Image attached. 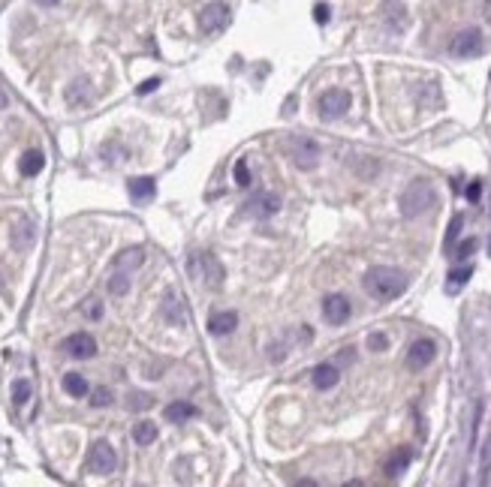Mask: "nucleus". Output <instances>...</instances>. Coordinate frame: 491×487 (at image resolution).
I'll return each mask as SVG.
<instances>
[{
	"instance_id": "6ab92c4d",
	"label": "nucleus",
	"mask_w": 491,
	"mask_h": 487,
	"mask_svg": "<svg viewBox=\"0 0 491 487\" xmlns=\"http://www.w3.org/2000/svg\"><path fill=\"white\" fill-rule=\"evenodd\" d=\"M145 262V250L142 247H130V250H124V253H118L115 256V271H136Z\"/></svg>"
},
{
	"instance_id": "4468645a",
	"label": "nucleus",
	"mask_w": 491,
	"mask_h": 487,
	"mask_svg": "<svg viewBox=\"0 0 491 487\" xmlns=\"http://www.w3.org/2000/svg\"><path fill=\"white\" fill-rule=\"evenodd\" d=\"M311 379H313V388L317 391H329V388H335L338 385V379H341V370H338V364H317L313 367V373H311Z\"/></svg>"
},
{
	"instance_id": "9b49d317",
	"label": "nucleus",
	"mask_w": 491,
	"mask_h": 487,
	"mask_svg": "<svg viewBox=\"0 0 491 487\" xmlns=\"http://www.w3.org/2000/svg\"><path fill=\"white\" fill-rule=\"evenodd\" d=\"M60 349H64L70 358H94L97 355V340L91 334H85V331H79V334H70Z\"/></svg>"
},
{
	"instance_id": "aec40b11",
	"label": "nucleus",
	"mask_w": 491,
	"mask_h": 487,
	"mask_svg": "<svg viewBox=\"0 0 491 487\" xmlns=\"http://www.w3.org/2000/svg\"><path fill=\"white\" fill-rule=\"evenodd\" d=\"M410 460H413V452H410V448H398V452L386 460V476H389V478H398L401 472L410 466Z\"/></svg>"
},
{
	"instance_id": "5701e85b",
	"label": "nucleus",
	"mask_w": 491,
	"mask_h": 487,
	"mask_svg": "<svg viewBox=\"0 0 491 487\" xmlns=\"http://www.w3.org/2000/svg\"><path fill=\"white\" fill-rule=\"evenodd\" d=\"M133 439H136V445H151L157 439V425L154 421H139L133 427Z\"/></svg>"
},
{
	"instance_id": "39448f33",
	"label": "nucleus",
	"mask_w": 491,
	"mask_h": 487,
	"mask_svg": "<svg viewBox=\"0 0 491 487\" xmlns=\"http://www.w3.org/2000/svg\"><path fill=\"white\" fill-rule=\"evenodd\" d=\"M350 106H352V97H350V91H325V94H320V99H317V109H320V118L323 121H338V118H344V114L350 111Z\"/></svg>"
},
{
	"instance_id": "a211bd4d",
	"label": "nucleus",
	"mask_w": 491,
	"mask_h": 487,
	"mask_svg": "<svg viewBox=\"0 0 491 487\" xmlns=\"http://www.w3.org/2000/svg\"><path fill=\"white\" fill-rule=\"evenodd\" d=\"M163 415H166V421H172V425H184V421H190L196 415V406L187 403V400H175L163 409Z\"/></svg>"
},
{
	"instance_id": "0eeeda50",
	"label": "nucleus",
	"mask_w": 491,
	"mask_h": 487,
	"mask_svg": "<svg viewBox=\"0 0 491 487\" xmlns=\"http://www.w3.org/2000/svg\"><path fill=\"white\" fill-rule=\"evenodd\" d=\"M230 18H232V12H230V6H226V4H208L203 12H199V31L214 36V33L226 31Z\"/></svg>"
},
{
	"instance_id": "1a4fd4ad",
	"label": "nucleus",
	"mask_w": 491,
	"mask_h": 487,
	"mask_svg": "<svg viewBox=\"0 0 491 487\" xmlns=\"http://www.w3.org/2000/svg\"><path fill=\"white\" fill-rule=\"evenodd\" d=\"M244 208L254 214V217H259V220H269V217H274V214L281 211V196L271 193V190H259V193L250 199Z\"/></svg>"
},
{
	"instance_id": "393cba45",
	"label": "nucleus",
	"mask_w": 491,
	"mask_h": 487,
	"mask_svg": "<svg viewBox=\"0 0 491 487\" xmlns=\"http://www.w3.org/2000/svg\"><path fill=\"white\" fill-rule=\"evenodd\" d=\"M473 277V268L470 265H464V268H455V271H452L449 274V283H446V292H452V295H455L464 283H468V280Z\"/></svg>"
},
{
	"instance_id": "58836bf2",
	"label": "nucleus",
	"mask_w": 491,
	"mask_h": 487,
	"mask_svg": "<svg viewBox=\"0 0 491 487\" xmlns=\"http://www.w3.org/2000/svg\"><path fill=\"white\" fill-rule=\"evenodd\" d=\"M36 4H40V6H58L60 0H36Z\"/></svg>"
},
{
	"instance_id": "f03ea898",
	"label": "nucleus",
	"mask_w": 491,
	"mask_h": 487,
	"mask_svg": "<svg viewBox=\"0 0 491 487\" xmlns=\"http://www.w3.org/2000/svg\"><path fill=\"white\" fill-rule=\"evenodd\" d=\"M437 204V193L434 187L428 181H413L404 193H401V214L407 217V220H416V217H422L425 211H431Z\"/></svg>"
},
{
	"instance_id": "4c0bfd02",
	"label": "nucleus",
	"mask_w": 491,
	"mask_h": 487,
	"mask_svg": "<svg viewBox=\"0 0 491 487\" xmlns=\"http://www.w3.org/2000/svg\"><path fill=\"white\" fill-rule=\"evenodd\" d=\"M488 464H491V439H488V445H485V457H482V469H488Z\"/></svg>"
},
{
	"instance_id": "f3484780",
	"label": "nucleus",
	"mask_w": 491,
	"mask_h": 487,
	"mask_svg": "<svg viewBox=\"0 0 491 487\" xmlns=\"http://www.w3.org/2000/svg\"><path fill=\"white\" fill-rule=\"evenodd\" d=\"M43 165H45V153L43 151H24V157L18 160V172L24 177H36L43 172Z\"/></svg>"
},
{
	"instance_id": "473e14b6",
	"label": "nucleus",
	"mask_w": 491,
	"mask_h": 487,
	"mask_svg": "<svg viewBox=\"0 0 491 487\" xmlns=\"http://www.w3.org/2000/svg\"><path fill=\"white\" fill-rule=\"evenodd\" d=\"M368 349L371 352H386L389 349V337L386 334H371L368 337Z\"/></svg>"
},
{
	"instance_id": "9d476101",
	"label": "nucleus",
	"mask_w": 491,
	"mask_h": 487,
	"mask_svg": "<svg viewBox=\"0 0 491 487\" xmlns=\"http://www.w3.org/2000/svg\"><path fill=\"white\" fill-rule=\"evenodd\" d=\"M434 355H437V346H434V340H428V337H422V340H416L407 349V367L410 370H425L428 364L434 361Z\"/></svg>"
},
{
	"instance_id": "2f4dec72",
	"label": "nucleus",
	"mask_w": 491,
	"mask_h": 487,
	"mask_svg": "<svg viewBox=\"0 0 491 487\" xmlns=\"http://www.w3.org/2000/svg\"><path fill=\"white\" fill-rule=\"evenodd\" d=\"M476 247H480V241H476V238L461 241V244H458V250H455V259H468V256H470Z\"/></svg>"
},
{
	"instance_id": "2eb2a0df",
	"label": "nucleus",
	"mask_w": 491,
	"mask_h": 487,
	"mask_svg": "<svg viewBox=\"0 0 491 487\" xmlns=\"http://www.w3.org/2000/svg\"><path fill=\"white\" fill-rule=\"evenodd\" d=\"M235 325H238V316L232 313V310H223V313H214L211 319H208V331L214 337H223V334H232L235 331Z\"/></svg>"
},
{
	"instance_id": "423d86ee",
	"label": "nucleus",
	"mask_w": 491,
	"mask_h": 487,
	"mask_svg": "<svg viewBox=\"0 0 491 487\" xmlns=\"http://www.w3.org/2000/svg\"><path fill=\"white\" fill-rule=\"evenodd\" d=\"M87 469H91L94 476H112V472L118 469V454L106 439L94 442L91 454H87Z\"/></svg>"
},
{
	"instance_id": "c756f323",
	"label": "nucleus",
	"mask_w": 491,
	"mask_h": 487,
	"mask_svg": "<svg viewBox=\"0 0 491 487\" xmlns=\"http://www.w3.org/2000/svg\"><path fill=\"white\" fill-rule=\"evenodd\" d=\"M109 403H112V391H109V388H94V391H91V406L103 409V406H109Z\"/></svg>"
},
{
	"instance_id": "4be33fe9",
	"label": "nucleus",
	"mask_w": 491,
	"mask_h": 487,
	"mask_svg": "<svg viewBox=\"0 0 491 487\" xmlns=\"http://www.w3.org/2000/svg\"><path fill=\"white\" fill-rule=\"evenodd\" d=\"M33 238H36V229H33V223L31 220H21L18 223V229L12 232V244H16L18 250H28L31 244H33Z\"/></svg>"
},
{
	"instance_id": "6e6552de",
	"label": "nucleus",
	"mask_w": 491,
	"mask_h": 487,
	"mask_svg": "<svg viewBox=\"0 0 491 487\" xmlns=\"http://www.w3.org/2000/svg\"><path fill=\"white\" fill-rule=\"evenodd\" d=\"M289 157L296 160L298 169H317V163H320V148L317 142H311V138H289Z\"/></svg>"
},
{
	"instance_id": "c9c22d12",
	"label": "nucleus",
	"mask_w": 491,
	"mask_h": 487,
	"mask_svg": "<svg viewBox=\"0 0 491 487\" xmlns=\"http://www.w3.org/2000/svg\"><path fill=\"white\" fill-rule=\"evenodd\" d=\"M480 193H482V181H470V187H468V193H464V196H468L470 202H480Z\"/></svg>"
},
{
	"instance_id": "dca6fc26",
	"label": "nucleus",
	"mask_w": 491,
	"mask_h": 487,
	"mask_svg": "<svg viewBox=\"0 0 491 487\" xmlns=\"http://www.w3.org/2000/svg\"><path fill=\"white\" fill-rule=\"evenodd\" d=\"M383 12H386V24L392 28V33H401L407 28V9H404L401 0H389Z\"/></svg>"
},
{
	"instance_id": "bb28decb",
	"label": "nucleus",
	"mask_w": 491,
	"mask_h": 487,
	"mask_svg": "<svg viewBox=\"0 0 491 487\" xmlns=\"http://www.w3.org/2000/svg\"><path fill=\"white\" fill-rule=\"evenodd\" d=\"M31 382L28 379H18L16 382V385H12V400H16V406H24V403H28L31 400Z\"/></svg>"
},
{
	"instance_id": "7c9ffc66",
	"label": "nucleus",
	"mask_w": 491,
	"mask_h": 487,
	"mask_svg": "<svg viewBox=\"0 0 491 487\" xmlns=\"http://www.w3.org/2000/svg\"><path fill=\"white\" fill-rule=\"evenodd\" d=\"M235 184L238 187H250V172H247V160L235 163Z\"/></svg>"
},
{
	"instance_id": "cd10ccee",
	"label": "nucleus",
	"mask_w": 491,
	"mask_h": 487,
	"mask_svg": "<svg viewBox=\"0 0 491 487\" xmlns=\"http://www.w3.org/2000/svg\"><path fill=\"white\" fill-rule=\"evenodd\" d=\"M127 406H130V409H151V406H154V397L145 394V391H133L130 400H127Z\"/></svg>"
},
{
	"instance_id": "412c9836",
	"label": "nucleus",
	"mask_w": 491,
	"mask_h": 487,
	"mask_svg": "<svg viewBox=\"0 0 491 487\" xmlns=\"http://www.w3.org/2000/svg\"><path fill=\"white\" fill-rule=\"evenodd\" d=\"M163 316H166V322L172 325H184L187 322V313H184V304L175 298V292H166V304H163Z\"/></svg>"
},
{
	"instance_id": "b1692460",
	"label": "nucleus",
	"mask_w": 491,
	"mask_h": 487,
	"mask_svg": "<svg viewBox=\"0 0 491 487\" xmlns=\"http://www.w3.org/2000/svg\"><path fill=\"white\" fill-rule=\"evenodd\" d=\"M64 391L70 397H85L87 394V379L82 373H67L64 376Z\"/></svg>"
},
{
	"instance_id": "72a5a7b5",
	"label": "nucleus",
	"mask_w": 491,
	"mask_h": 487,
	"mask_svg": "<svg viewBox=\"0 0 491 487\" xmlns=\"http://www.w3.org/2000/svg\"><path fill=\"white\" fill-rule=\"evenodd\" d=\"M329 18H332L329 4H317V6H313V21H317V24H329Z\"/></svg>"
},
{
	"instance_id": "f8f14e48",
	"label": "nucleus",
	"mask_w": 491,
	"mask_h": 487,
	"mask_svg": "<svg viewBox=\"0 0 491 487\" xmlns=\"http://www.w3.org/2000/svg\"><path fill=\"white\" fill-rule=\"evenodd\" d=\"M323 316L329 325H344L350 319V301L344 295H329V298L323 301Z\"/></svg>"
},
{
	"instance_id": "a878e982",
	"label": "nucleus",
	"mask_w": 491,
	"mask_h": 487,
	"mask_svg": "<svg viewBox=\"0 0 491 487\" xmlns=\"http://www.w3.org/2000/svg\"><path fill=\"white\" fill-rule=\"evenodd\" d=\"M109 292L112 295H127L130 292V274L127 271H115L109 277Z\"/></svg>"
},
{
	"instance_id": "c85d7f7f",
	"label": "nucleus",
	"mask_w": 491,
	"mask_h": 487,
	"mask_svg": "<svg viewBox=\"0 0 491 487\" xmlns=\"http://www.w3.org/2000/svg\"><path fill=\"white\" fill-rule=\"evenodd\" d=\"M461 226H464V217L461 214H455L452 217V223H449V232H446V250L455 244V238H458V232H461Z\"/></svg>"
},
{
	"instance_id": "ea45409f",
	"label": "nucleus",
	"mask_w": 491,
	"mask_h": 487,
	"mask_svg": "<svg viewBox=\"0 0 491 487\" xmlns=\"http://www.w3.org/2000/svg\"><path fill=\"white\" fill-rule=\"evenodd\" d=\"M6 102H9V99H6V94H0V109H6Z\"/></svg>"
},
{
	"instance_id": "f704fd0d",
	"label": "nucleus",
	"mask_w": 491,
	"mask_h": 487,
	"mask_svg": "<svg viewBox=\"0 0 491 487\" xmlns=\"http://www.w3.org/2000/svg\"><path fill=\"white\" fill-rule=\"evenodd\" d=\"M157 87H160V79H148V82H142L139 87H136V94L145 97V94H151V91H157Z\"/></svg>"
},
{
	"instance_id": "e433bc0d",
	"label": "nucleus",
	"mask_w": 491,
	"mask_h": 487,
	"mask_svg": "<svg viewBox=\"0 0 491 487\" xmlns=\"http://www.w3.org/2000/svg\"><path fill=\"white\" fill-rule=\"evenodd\" d=\"M87 304H91V307H85V313L91 316V319H99V316H103V307H99V301H87Z\"/></svg>"
},
{
	"instance_id": "20e7f679",
	"label": "nucleus",
	"mask_w": 491,
	"mask_h": 487,
	"mask_svg": "<svg viewBox=\"0 0 491 487\" xmlns=\"http://www.w3.org/2000/svg\"><path fill=\"white\" fill-rule=\"evenodd\" d=\"M485 51V40L480 28H464L455 33V40L449 43V55L452 58H480Z\"/></svg>"
},
{
	"instance_id": "f257e3e1",
	"label": "nucleus",
	"mask_w": 491,
	"mask_h": 487,
	"mask_svg": "<svg viewBox=\"0 0 491 487\" xmlns=\"http://www.w3.org/2000/svg\"><path fill=\"white\" fill-rule=\"evenodd\" d=\"M365 292L377 301H395L398 295H404L407 289V274L398 271V268H389V265H377L365 274Z\"/></svg>"
},
{
	"instance_id": "ddd939ff",
	"label": "nucleus",
	"mask_w": 491,
	"mask_h": 487,
	"mask_svg": "<svg viewBox=\"0 0 491 487\" xmlns=\"http://www.w3.org/2000/svg\"><path fill=\"white\" fill-rule=\"evenodd\" d=\"M127 193L136 204H148L151 199L157 196V184H154V177H130L127 181Z\"/></svg>"
},
{
	"instance_id": "7ed1b4c3",
	"label": "nucleus",
	"mask_w": 491,
	"mask_h": 487,
	"mask_svg": "<svg viewBox=\"0 0 491 487\" xmlns=\"http://www.w3.org/2000/svg\"><path fill=\"white\" fill-rule=\"evenodd\" d=\"M190 274L193 280H199V283H211L214 289H220L223 286V265L217 262V256H211V253H193L190 256Z\"/></svg>"
}]
</instances>
